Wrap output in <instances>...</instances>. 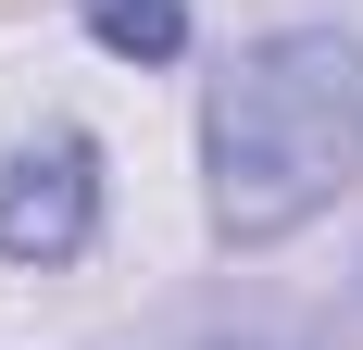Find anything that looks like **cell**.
I'll use <instances>...</instances> for the list:
<instances>
[{
	"label": "cell",
	"mask_w": 363,
	"mask_h": 350,
	"mask_svg": "<svg viewBox=\"0 0 363 350\" xmlns=\"http://www.w3.org/2000/svg\"><path fill=\"white\" fill-rule=\"evenodd\" d=\"M363 175V38L276 26L201 101V201L225 250H276Z\"/></svg>",
	"instance_id": "cell-1"
},
{
	"label": "cell",
	"mask_w": 363,
	"mask_h": 350,
	"mask_svg": "<svg viewBox=\"0 0 363 350\" xmlns=\"http://www.w3.org/2000/svg\"><path fill=\"white\" fill-rule=\"evenodd\" d=\"M101 238V138L88 125H50L0 163V263H88Z\"/></svg>",
	"instance_id": "cell-2"
},
{
	"label": "cell",
	"mask_w": 363,
	"mask_h": 350,
	"mask_svg": "<svg viewBox=\"0 0 363 350\" xmlns=\"http://www.w3.org/2000/svg\"><path fill=\"white\" fill-rule=\"evenodd\" d=\"M75 26L101 38L113 63H176L188 50V0H75Z\"/></svg>",
	"instance_id": "cell-3"
},
{
	"label": "cell",
	"mask_w": 363,
	"mask_h": 350,
	"mask_svg": "<svg viewBox=\"0 0 363 350\" xmlns=\"http://www.w3.org/2000/svg\"><path fill=\"white\" fill-rule=\"evenodd\" d=\"M150 350H313V325L276 313V300H238V313H188L176 338H150Z\"/></svg>",
	"instance_id": "cell-4"
}]
</instances>
